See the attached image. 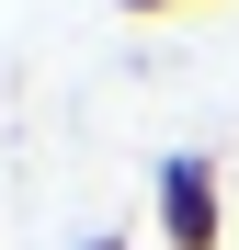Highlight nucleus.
I'll list each match as a JSON object with an SVG mask.
<instances>
[{
  "label": "nucleus",
  "mask_w": 239,
  "mask_h": 250,
  "mask_svg": "<svg viewBox=\"0 0 239 250\" xmlns=\"http://www.w3.org/2000/svg\"><path fill=\"white\" fill-rule=\"evenodd\" d=\"M148 216L171 250H228V171L205 148H171L159 159V182H148Z\"/></svg>",
  "instance_id": "1"
},
{
  "label": "nucleus",
  "mask_w": 239,
  "mask_h": 250,
  "mask_svg": "<svg viewBox=\"0 0 239 250\" xmlns=\"http://www.w3.org/2000/svg\"><path fill=\"white\" fill-rule=\"evenodd\" d=\"M114 12H137V23H159V12H205V0H114Z\"/></svg>",
  "instance_id": "2"
},
{
  "label": "nucleus",
  "mask_w": 239,
  "mask_h": 250,
  "mask_svg": "<svg viewBox=\"0 0 239 250\" xmlns=\"http://www.w3.org/2000/svg\"><path fill=\"white\" fill-rule=\"evenodd\" d=\"M80 250H126V239H80Z\"/></svg>",
  "instance_id": "3"
}]
</instances>
